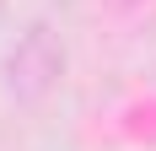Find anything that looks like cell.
<instances>
[{
  "label": "cell",
  "instance_id": "1",
  "mask_svg": "<svg viewBox=\"0 0 156 151\" xmlns=\"http://www.w3.org/2000/svg\"><path fill=\"white\" fill-rule=\"evenodd\" d=\"M59 76H65V43H59V32L48 27V22H32V27L16 38V49L5 54V92L22 97V103H38L43 92L59 87Z\"/></svg>",
  "mask_w": 156,
  "mask_h": 151
},
{
  "label": "cell",
  "instance_id": "2",
  "mask_svg": "<svg viewBox=\"0 0 156 151\" xmlns=\"http://www.w3.org/2000/svg\"><path fill=\"white\" fill-rule=\"evenodd\" d=\"M0 6H5V0H0Z\"/></svg>",
  "mask_w": 156,
  "mask_h": 151
}]
</instances>
